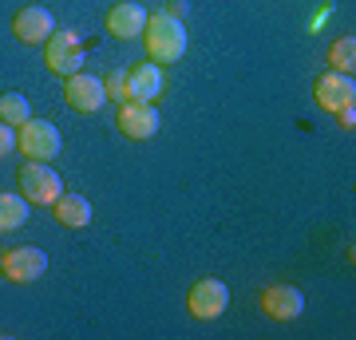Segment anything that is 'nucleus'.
Wrapping results in <instances>:
<instances>
[{
    "label": "nucleus",
    "instance_id": "5",
    "mask_svg": "<svg viewBox=\"0 0 356 340\" xmlns=\"http://www.w3.org/2000/svg\"><path fill=\"white\" fill-rule=\"evenodd\" d=\"M229 309V285L218 277H202L194 281L191 293H186V313L194 321H218V316Z\"/></svg>",
    "mask_w": 356,
    "mask_h": 340
},
{
    "label": "nucleus",
    "instance_id": "15",
    "mask_svg": "<svg viewBox=\"0 0 356 340\" xmlns=\"http://www.w3.org/2000/svg\"><path fill=\"white\" fill-rule=\"evenodd\" d=\"M28 222V198L13 194V190H0V234H13Z\"/></svg>",
    "mask_w": 356,
    "mask_h": 340
},
{
    "label": "nucleus",
    "instance_id": "9",
    "mask_svg": "<svg viewBox=\"0 0 356 340\" xmlns=\"http://www.w3.org/2000/svg\"><path fill=\"white\" fill-rule=\"evenodd\" d=\"M313 99H317L321 111L337 115L341 107H348V103H356V79L344 76V72H321L317 83H313Z\"/></svg>",
    "mask_w": 356,
    "mask_h": 340
},
{
    "label": "nucleus",
    "instance_id": "12",
    "mask_svg": "<svg viewBox=\"0 0 356 340\" xmlns=\"http://www.w3.org/2000/svg\"><path fill=\"white\" fill-rule=\"evenodd\" d=\"M147 8H143L139 0H119V4H111L107 8V32H111L115 40H135L143 36V28H147Z\"/></svg>",
    "mask_w": 356,
    "mask_h": 340
},
{
    "label": "nucleus",
    "instance_id": "18",
    "mask_svg": "<svg viewBox=\"0 0 356 340\" xmlns=\"http://www.w3.org/2000/svg\"><path fill=\"white\" fill-rule=\"evenodd\" d=\"M103 91H107L111 103H123L127 99V72H123V67H111V72L103 76Z\"/></svg>",
    "mask_w": 356,
    "mask_h": 340
},
{
    "label": "nucleus",
    "instance_id": "20",
    "mask_svg": "<svg viewBox=\"0 0 356 340\" xmlns=\"http://www.w3.org/2000/svg\"><path fill=\"white\" fill-rule=\"evenodd\" d=\"M337 123H341L344 131H353V127H356V103H348V107H341V111H337Z\"/></svg>",
    "mask_w": 356,
    "mask_h": 340
},
{
    "label": "nucleus",
    "instance_id": "21",
    "mask_svg": "<svg viewBox=\"0 0 356 340\" xmlns=\"http://www.w3.org/2000/svg\"><path fill=\"white\" fill-rule=\"evenodd\" d=\"M0 257H4V250H0Z\"/></svg>",
    "mask_w": 356,
    "mask_h": 340
},
{
    "label": "nucleus",
    "instance_id": "8",
    "mask_svg": "<svg viewBox=\"0 0 356 340\" xmlns=\"http://www.w3.org/2000/svg\"><path fill=\"white\" fill-rule=\"evenodd\" d=\"M257 305H261V313L269 321L289 325V321H297V316L305 313V293L297 289V285H266L261 297H257Z\"/></svg>",
    "mask_w": 356,
    "mask_h": 340
},
{
    "label": "nucleus",
    "instance_id": "3",
    "mask_svg": "<svg viewBox=\"0 0 356 340\" xmlns=\"http://www.w3.org/2000/svg\"><path fill=\"white\" fill-rule=\"evenodd\" d=\"M44 63H48L51 76H60V79L83 72V44H79V32L56 28L48 36V44H44Z\"/></svg>",
    "mask_w": 356,
    "mask_h": 340
},
{
    "label": "nucleus",
    "instance_id": "14",
    "mask_svg": "<svg viewBox=\"0 0 356 340\" xmlns=\"http://www.w3.org/2000/svg\"><path fill=\"white\" fill-rule=\"evenodd\" d=\"M91 202L83 198V194H72V190H64L60 198L51 202V218L60 222L64 229H83V226H91Z\"/></svg>",
    "mask_w": 356,
    "mask_h": 340
},
{
    "label": "nucleus",
    "instance_id": "2",
    "mask_svg": "<svg viewBox=\"0 0 356 340\" xmlns=\"http://www.w3.org/2000/svg\"><path fill=\"white\" fill-rule=\"evenodd\" d=\"M60 147H64V139L48 119H28V123L16 127V151L32 163H51L60 154Z\"/></svg>",
    "mask_w": 356,
    "mask_h": 340
},
{
    "label": "nucleus",
    "instance_id": "4",
    "mask_svg": "<svg viewBox=\"0 0 356 340\" xmlns=\"http://www.w3.org/2000/svg\"><path fill=\"white\" fill-rule=\"evenodd\" d=\"M16 182H20V194L28 198V206H51L64 194V178L56 175L48 163H32V159L16 170Z\"/></svg>",
    "mask_w": 356,
    "mask_h": 340
},
{
    "label": "nucleus",
    "instance_id": "6",
    "mask_svg": "<svg viewBox=\"0 0 356 340\" xmlns=\"http://www.w3.org/2000/svg\"><path fill=\"white\" fill-rule=\"evenodd\" d=\"M0 273L13 281V285H32L48 273V253L40 245H16V250H4L0 257Z\"/></svg>",
    "mask_w": 356,
    "mask_h": 340
},
{
    "label": "nucleus",
    "instance_id": "10",
    "mask_svg": "<svg viewBox=\"0 0 356 340\" xmlns=\"http://www.w3.org/2000/svg\"><path fill=\"white\" fill-rule=\"evenodd\" d=\"M51 32H56V16L48 8H40V4H28L13 16V36L28 48H44Z\"/></svg>",
    "mask_w": 356,
    "mask_h": 340
},
{
    "label": "nucleus",
    "instance_id": "13",
    "mask_svg": "<svg viewBox=\"0 0 356 340\" xmlns=\"http://www.w3.org/2000/svg\"><path fill=\"white\" fill-rule=\"evenodd\" d=\"M163 91H166V76L159 63L147 60V63H135L127 72V99L154 103V99H163Z\"/></svg>",
    "mask_w": 356,
    "mask_h": 340
},
{
    "label": "nucleus",
    "instance_id": "16",
    "mask_svg": "<svg viewBox=\"0 0 356 340\" xmlns=\"http://www.w3.org/2000/svg\"><path fill=\"white\" fill-rule=\"evenodd\" d=\"M32 119V107H28V99L20 95V91H4L0 95V123H8V127H20Z\"/></svg>",
    "mask_w": 356,
    "mask_h": 340
},
{
    "label": "nucleus",
    "instance_id": "17",
    "mask_svg": "<svg viewBox=\"0 0 356 340\" xmlns=\"http://www.w3.org/2000/svg\"><path fill=\"white\" fill-rule=\"evenodd\" d=\"M329 67L332 72H344V76H353L356 67V40L353 36H337L329 48Z\"/></svg>",
    "mask_w": 356,
    "mask_h": 340
},
{
    "label": "nucleus",
    "instance_id": "7",
    "mask_svg": "<svg viewBox=\"0 0 356 340\" xmlns=\"http://www.w3.org/2000/svg\"><path fill=\"white\" fill-rule=\"evenodd\" d=\"M115 127H119L127 139H135V143L154 139V135H159V111H154V103L123 99L119 103V115H115Z\"/></svg>",
    "mask_w": 356,
    "mask_h": 340
},
{
    "label": "nucleus",
    "instance_id": "1",
    "mask_svg": "<svg viewBox=\"0 0 356 340\" xmlns=\"http://www.w3.org/2000/svg\"><path fill=\"white\" fill-rule=\"evenodd\" d=\"M143 44H147V60L166 67V63H178L186 56V24L170 16L166 8L147 16V28H143Z\"/></svg>",
    "mask_w": 356,
    "mask_h": 340
},
{
    "label": "nucleus",
    "instance_id": "11",
    "mask_svg": "<svg viewBox=\"0 0 356 340\" xmlns=\"http://www.w3.org/2000/svg\"><path fill=\"white\" fill-rule=\"evenodd\" d=\"M64 99L72 111L79 115H95L107 103V91H103V79L88 76V72H76V76L64 79Z\"/></svg>",
    "mask_w": 356,
    "mask_h": 340
},
{
    "label": "nucleus",
    "instance_id": "19",
    "mask_svg": "<svg viewBox=\"0 0 356 340\" xmlns=\"http://www.w3.org/2000/svg\"><path fill=\"white\" fill-rule=\"evenodd\" d=\"M13 151H16V127L0 123V159H4V154H13Z\"/></svg>",
    "mask_w": 356,
    "mask_h": 340
}]
</instances>
